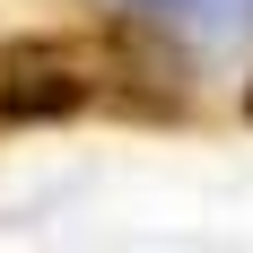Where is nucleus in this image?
I'll return each mask as SVG.
<instances>
[{"mask_svg": "<svg viewBox=\"0 0 253 253\" xmlns=\"http://www.w3.org/2000/svg\"><path fill=\"white\" fill-rule=\"evenodd\" d=\"M245 114H253V87H245Z\"/></svg>", "mask_w": 253, "mask_h": 253, "instance_id": "nucleus-2", "label": "nucleus"}, {"mask_svg": "<svg viewBox=\"0 0 253 253\" xmlns=\"http://www.w3.org/2000/svg\"><path fill=\"white\" fill-rule=\"evenodd\" d=\"M166 96L140 61V35L96 26V35H18L0 52V123H70L87 105Z\"/></svg>", "mask_w": 253, "mask_h": 253, "instance_id": "nucleus-1", "label": "nucleus"}]
</instances>
